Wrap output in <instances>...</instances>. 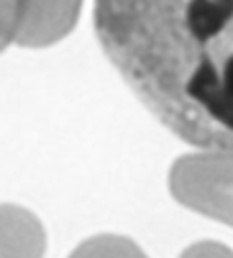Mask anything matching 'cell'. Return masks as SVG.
<instances>
[{"label": "cell", "instance_id": "6da1fadb", "mask_svg": "<svg viewBox=\"0 0 233 258\" xmlns=\"http://www.w3.org/2000/svg\"><path fill=\"white\" fill-rule=\"evenodd\" d=\"M107 57L182 142L233 148V0H94Z\"/></svg>", "mask_w": 233, "mask_h": 258}, {"label": "cell", "instance_id": "277c9868", "mask_svg": "<svg viewBox=\"0 0 233 258\" xmlns=\"http://www.w3.org/2000/svg\"><path fill=\"white\" fill-rule=\"evenodd\" d=\"M45 230L31 211L0 205V258H43Z\"/></svg>", "mask_w": 233, "mask_h": 258}, {"label": "cell", "instance_id": "3957f363", "mask_svg": "<svg viewBox=\"0 0 233 258\" xmlns=\"http://www.w3.org/2000/svg\"><path fill=\"white\" fill-rule=\"evenodd\" d=\"M82 0H19L21 23L15 43L47 47L63 39L80 17Z\"/></svg>", "mask_w": 233, "mask_h": 258}, {"label": "cell", "instance_id": "8992f818", "mask_svg": "<svg viewBox=\"0 0 233 258\" xmlns=\"http://www.w3.org/2000/svg\"><path fill=\"white\" fill-rule=\"evenodd\" d=\"M180 258H233V250L219 242H196L188 246Z\"/></svg>", "mask_w": 233, "mask_h": 258}, {"label": "cell", "instance_id": "7a4b0ae2", "mask_svg": "<svg viewBox=\"0 0 233 258\" xmlns=\"http://www.w3.org/2000/svg\"><path fill=\"white\" fill-rule=\"evenodd\" d=\"M170 192L180 205L233 228V148L178 158Z\"/></svg>", "mask_w": 233, "mask_h": 258}, {"label": "cell", "instance_id": "52a82bcc", "mask_svg": "<svg viewBox=\"0 0 233 258\" xmlns=\"http://www.w3.org/2000/svg\"><path fill=\"white\" fill-rule=\"evenodd\" d=\"M9 43H13V41H11L9 33H7V31L3 29V25H0V53H3V51L7 49V45H9Z\"/></svg>", "mask_w": 233, "mask_h": 258}, {"label": "cell", "instance_id": "5b68a950", "mask_svg": "<svg viewBox=\"0 0 233 258\" xmlns=\"http://www.w3.org/2000/svg\"><path fill=\"white\" fill-rule=\"evenodd\" d=\"M70 258H147L145 252L125 236L101 234L82 242Z\"/></svg>", "mask_w": 233, "mask_h": 258}]
</instances>
